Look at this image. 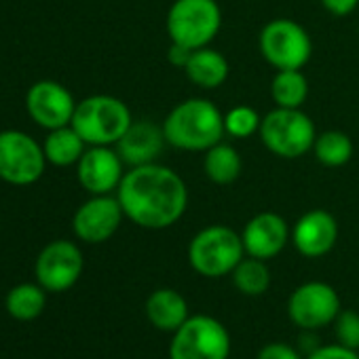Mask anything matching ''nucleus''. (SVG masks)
<instances>
[{"mask_svg":"<svg viewBox=\"0 0 359 359\" xmlns=\"http://www.w3.org/2000/svg\"><path fill=\"white\" fill-rule=\"evenodd\" d=\"M271 97L277 108H302L309 97V79L302 70H277L271 81Z\"/></svg>","mask_w":359,"mask_h":359,"instance_id":"23","label":"nucleus"},{"mask_svg":"<svg viewBox=\"0 0 359 359\" xmlns=\"http://www.w3.org/2000/svg\"><path fill=\"white\" fill-rule=\"evenodd\" d=\"M47 167L45 148L26 131H0V180L13 187H30Z\"/></svg>","mask_w":359,"mask_h":359,"instance_id":"9","label":"nucleus"},{"mask_svg":"<svg viewBox=\"0 0 359 359\" xmlns=\"http://www.w3.org/2000/svg\"><path fill=\"white\" fill-rule=\"evenodd\" d=\"M262 116L252 106H235L224 114V131L226 135L245 140L260 131Z\"/></svg>","mask_w":359,"mask_h":359,"instance_id":"26","label":"nucleus"},{"mask_svg":"<svg viewBox=\"0 0 359 359\" xmlns=\"http://www.w3.org/2000/svg\"><path fill=\"white\" fill-rule=\"evenodd\" d=\"M241 239H243L245 256L271 260L285 250L287 241L292 239V231L283 216L275 212H260L248 220Z\"/></svg>","mask_w":359,"mask_h":359,"instance_id":"15","label":"nucleus"},{"mask_svg":"<svg viewBox=\"0 0 359 359\" xmlns=\"http://www.w3.org/2000/svg\"><path fill=\"white\" fill-rule=\"evenodd\" d=\"M321 5L334 18H346L357 9L359 0H321Z\"/></svg>","mask_w":359,"mask_h":359,"instance_id":"30","label":"nucleus"},{"mask_svg":"<svg viewBox=\"0 0 359 359\" xmlns=\"http://www.w3.org/2000/svg\"><path fill=\"white\" fill-rule=\"evenodd\" d=\"M191 49H187V47H182V45H175V43H171V47H169V51H167V60L173 64V66H177V68H182L184 70V66L189 64V60H191Z\"/></svg>","mask_w":359,"mask_h":359,"instance_id":"31","label":"nucleus"},{"mask_svg":"<svg viewBox=\"0 0 359 359\" xmlns=\"http://www.w3.org/2000/svg\"><path fill=\"white\" fill-rule=\"evenodd\" d=\"M338 313H340L338 292L323 281H306L298 285L287 300L290 319L304 332H313L327 323H334Z\"/></svg>","mask_w":359,"mask_h":359,"instance_id":"10","label":"nucleus"},{"mask_svg":"<svg viewBox=\"0 0 359 359\" xmlns=\"http://www.w3.org/2000/svg\"><path fill=\"white\" fill-rule=\"evenodd\" d=\"M184 74L193 85L201 89H216L229 79V62L220 51L203 47L191 53V60L184 66Z\"/></svg>","mask_w":359,"mask_h":359,"instance_id":"19","label":"nucleus"},{"mask_svg":"<svg viewBox=\"0 0 359 359\" xmlns=\"http://www.w3.org/2000/svg\"><path fill=\"white\" fill-rule=\"evenodd\" d=\"M241 169H243V161L235 146L226 142H218L205 150L203 171L214 184H220V187L233 184L241 175Z\"/></svg>","mask_w":359,"mask_h":359,"instance_id":"21","label":"nucleus"},{"mask_svg":"<svg viewBox=\"0 0 359 359\" xmlns=\"http://www.w3.org/2000/svg\"><path fill=\"white\" fill-rule=\"evenodd\" d=\"M43 148L47 163L55 167H70L81 161V156L87 150V144L72 125H66L60 129H51L49 135L45 137Z\"/></svg>","mask_w":359,"mask_h":359,"instance_id":"20","label":"nucleus"},{"mask_svg":"<svg viewBox=\"0 0 359 359\" xmlns=\"http://www.w3.org/2000/svg\"><path fill=\"white\" fill-rule=\"evenodd\" d=\"M146 317L156 330L173 334L191 317V313H189V304L182 294L171 287H161L148 296Z\"/></svg>","mask_w":359,"mask_h":359,"instance_id":"18","label":"nucleus"},{"mask_svg":"<svg viewBox=\"0 0 359 359\" xmlns=\"http://www.w3.org/2000/svg\"><path fill=\"white\" fill-rule=\"evenodd\" d=\"M169 41L191 51L210 47L222 28L218 0H175L167 11Z\"/></svg>","mask_w":359,"mask_h":359,"instance_id":"4","label":"nucleus"},{"mask_svg":"<svg viewBox=\"0 0 359 359\" xmlns=\"http://www.w3.org/2000/svg\"><path fill=\"white\" fill-rule=\"evenodd\" d=\"M229 330L212 315H191L169 344V359H229Z\"/></svg>","mask_w":359,"mask_h":359,"instance_id":"7","label":"nucleus"},{"mask_svg":"<svg viewBox=\"0 0 359 359\" xmlns=\"http://www.w3.org/2000/svg\"><path fill=\"white\" fill-rule=\"evenodd\" d=\"M85 258L76 243L57 239L45 245L36 258L34 275L47 292H66L83 275Z\"/></svg>","mask_w":359,"mask_h":359,"instance_id":"11","label":"nucleus"},{"mask_svg":"<svg viewBox=\"0 0 359 359\" xmlns=\"http://www.w3.org/2000/svg\"><path fill=\"white\" fill-rule=\"evenodd\" d=\"M133 123L127 104L114 95H91L76 104L72 127L87 146H114Z\"/></svg>","mask_w":359,"mask_h":359,"instance_id":"3","label":"nucleus"},{"mask_svg":"<svg viewBox=\"0 0 359 359\" xmlns=\"http://www.w3.org/2000/svg\"><path fill=\"white\" fill-rule=\"evenodd\" d=\"M334 334H336L338 344L359 351V313L340 311L334 319Z\"/></svg>","mask_w":359,"mask_h":359,"instance_id":"27","label":"nucleus"},{"mask_svg":"<svg viewBox=\"0 0 359 359\" xmlns=\"http://www.w3.org/2000/svg\"><path fill=\"white\" fill-rule=\"evenodd\" d=\"M123 218L125 214L116 195H91V199L76 210L72 231L85 243H104L118 231Z\"/></svg>","mask_w":359,"mask_h":359,"instance_id":"13","label":"nucleus"},{"mask_svg":"<svg viewBox=\"0 0 359 359\" xmlns=\"http://www.w3.org/2000/svg\"><path fill=\"white\" fill-rule=\"evenodd\" d=\"M116 199L127 220L148 231H163L184 216L189 189L171 167L148 163L125 171Z\"/></svg>","mask_w":359,"mask_h":359,"instance_id":"1","label":"nucleus"},{"mask_svg":"<svg viewBox=\"0 0 359 359\" xmlns=\"http://www.w3.org/2000/svg\"><path fill=\"white\" fill-rule=\"evenodd\" d=\"M306 359H359L357 351L346 348L342 344H325V346H317L309 353Z\"/></svg>","mask_w":359,"mask_h":359,"instance_id":"28","label":"nucleus"},{"mask_svg":"<svg viewBox=\"0 0 359 359\" xmlns=\"http://www.w3.org/2000/svg\"><path fill=\"white\" fill-rule=\"evenodd\" d=\"M258 47L275 70H302L313 55L309 32L298 22L285 18H277L262 28Z\"/></svg>","mask_w":359,"mask_h":359,"instance_id":"8","label":"nucleus"},{"mask_svg":"<svg viewBox=\"0 0 359 359\" xmlns=\"http://www.w3.org/2000/svg\"><path fill=\"white\" fill-rule=\"evenodd\" d=\"M26 110L39 127L51 131L72 123L76 102L62 83L39 81L28 89Z\"/></svg>","mask_w":359,"mask_h":359,"instance_id":"12","label":"nucleus"},{"mask_svg":"<svg viewBox=\"0 0 359 359\" xmlns=\"http://www.w3.org/2000/svg\"><path fill=\"white\" fill-rule=\"evenodd\" d=\"M45 292L41 283H20L7 294L5 309L18 321H34L47 306Z\"/></svg>","mask_w":359,"mask_h":359,"instance_id":"22","label":"nucleus"},{"mask_svg":"<svg viewBox=\"0 0 359 359\" xmlns=\"http://www.w3.org/2000/svg\"><path fill=\"white\" fill-rule=\"evenodd\" d=\"M313 154L325 167H342L353 156V140L338 129L317 133L313 144Z\"/></svg>","mask_w":359,"mask_h":359,"instance_id":"24","label":"nucleus"},{"mask_svg":"<svg viewBox=\"0 0 359 359\" xmlns=\"http://www.w3.org/2000/svg\"><path fill=\"white\" fill-rule=\"evenodd\" d=\"M123 165L116 148L89 146L76 163V177L89 195H112L125 175Z\"/></svg>","mask_w":359,"mask_h":359,"instance_id":"14","label":"nucleus"},{"mask_svg":"<svg viewBox=\"0 0 359 359\" xmlns=\"http://www.w3.org/2000/svg\"><path fill=\"white\" fill-rule=\"evenodd\" d=\"M260 140L279 158H300L313 150L317 129L300 108H275L262 116Z\"/></svg>","mask_w":359,"mask_h":359,"instance_id":"6","label":"nucleus"},{"mask_svg":"<svg viewBox=\"0 0 359 359\" xmlns=\"http://www.w3.org/2000/svg\"><path fill=\"white\" fill-rule=\"evenodd\" d=\"M243 258L245 248L241 235L224 224H212L201 229L189 245L191 266L199 275L210 279L231 275Z\"/></svg>","mask_w":359,"mask_h":359,"instance_id":"5","label":"nucleus"},{"mask_svg":"<svg viewBox=\"0 0 359 359\" xmlns=\"http://www.w3.org/2000/svg\"><path fill=\"white\" fill-rule=\"evenodd\" d=\"M167 140L163 127L150 121H133L125 135L114 144L118 156L129 167H140L148 163H156L165 148Z\"/></svg>","mask_w":359,"mask_h":359,"instance_id":"17","label":"nucleus"},{"mask_svg":"<svg viewBox=\"0 0 359 359\" xmlns=\"http://www.w3.org/2000/svg\"><path fill=\"white\" fill-rule=\"evenodd\" d=\"M338 241V222L325 210L302 214L292 229V243L306 258H321L332 252Z\"/></svg>","mask_w":359,"mask_h":359,"instance_id":"16","label":"nucleus"},{"mask_svg":"<svg viewBox=\"0 0 359 359\" xmlns=\"http://www.w3.org/2000/svg\"><path fill=\"white\" fill-rule=\"evenodd\" d=\"M161 127L169 146L191 152H205L226 135L224 114L205 97H189L175 104Z\"/></svg>","mask_w":359,"mask_h":359,"instance_id":"2","label":"nucleus"},{"mask_svg":"<svg viewBox=\"0 0 359 359\" xmlns=\"http://www.w3.org/2000/svg\"><path fill=\"white\" fill-rule=\"evenodd\" d=\"M256 359H302L300 353L285 342H269L258 351Z\"/></svg>","mask_w":359,"mask_h":359,"instance_id":"29","label":"nucleus"},{"mask_svg":"<svg viewBox=\"0 0 359 359\" xmlns=\"http://www.w3.org/2000/svg\"><path fill=\"white\" fill-rule=\"evenodd\" d=\"M231 275L235 287L245 296H262L271 285V271L266 266V260L254 256L243 258Z\"/></svg>","mask_w":359,"mask_h":359,"instance_id":"25","label":"nucleus"}]
</instances>
